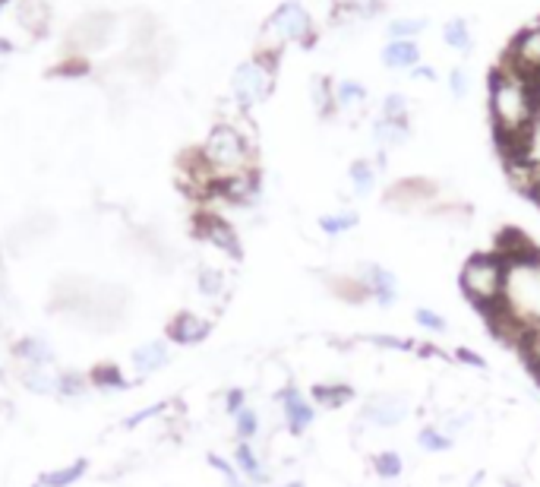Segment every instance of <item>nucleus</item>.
<instances>
[{
	"instance_id": "dca6fc26",
	"label": "nucleus",
	"mask_w": 540,
	"mask_h": 487,
	"mask_svg": "<svg viewBox=\"0 0 540 487\" xmlns=\"http://www.w3.org/2000/svg\"><path fill=\"white\" fill-rule=\"evenodd\" d=\"M13 354L26 364V368H47L54 361V348L45 339H20L13 345Z\"/></svg>"
},
{
	"instance_id": "7ed1b4c3",
	"label": "nucleus",
	"mask_w": 540,
	"mask_h": 487,
	"mask_svg": "<svg viewBox=\"0 0 540 487\" xmlns=\"http://www.w3.org/2000/svg\"><path fill=\"white\" fill-rule=\"evenodd\" d=\"M200 161L209 184H219V180L234 178V174L253 171V149L234 124H219L209 134V140L202 143Z\"/></svg>"
},
{
	"instance_id": "f03ea898",
	"label": "nucleus",
	"mask_w": 540,
	"mask_h": 487,
	"mask_svg": "<svg viewBox=\"0 0 540 487\" xmlns=\"http://www.w3.org/2000/svg\"><path fill=\"white\" fill-rule=\"evenodd\" d=\"M506 273L509 263L500 250L490 254H471L459 273L461 294L471 300L474 308L493 317L502 308V294H506Z\"/></svg>"
},
{
	"instance_id": "c756f323",
	"label": "nucleus",
	"mask_w": 540,
	"mask_h": 487,
	"mask_svg": "<svg viewBox=\"0 0 540 487\" xmlns=\"http://www.w3.org/2000/svg\"><path fill=\"white\" fill-rule=\"evenodd\" d=\"M442 39H446L449 48H455V51H461V54H471V48H474L471 29H467L465 20L446 22V29H442Z\"/></svg>"
},
{
	"instance_id": "58836bf2",
	"label": "nucleus",
	"mask_w": 540,
	"mask_h": 487,
	"mask_svg": "<svg viewBox=\"0 0 540 487\" xmlns=\"http://www.w3.org/2000/svg\"><path fill=\"white\" fill-rule=\"evenodd\" d=\"M167 402H159V405H152V408H142V412H136L133 418H127V424H124V428H140L142 421H149V418H155V414H165L167 412Z\"/></svg>"
},
{
	"instance_id": "473e14b6",
	"label": "nucleus",
	"mask_w": 540,
	"mask_h": 487,
	"mask_svg": "<svg viewBox=\"0 0 540 487\" xmlns=\"http://www.w3.org/2000/svg\"><path fill=\"white\" fill-rule=\"evenodd\" d=\"M414 323H417L420 329H427V333H436V335L449 333V320L433 308H414Z\"/></svg>"
},
{
	"instance_id": "c9c22d12",
	"label": "nucleus",
	"mask_w": 540,
	"mask_h": 487,
	"mask_svg": "<svg viewBox=\"0 0 540 487\" xmlns=\"http://www.w3.org/2000/svg\"><path fill=\"white\" fill-rule=\"evenodd\" d=\"M407 114H411V108H407V99L401 92H392L382 99V117L386 120H399V124H407Z\"/></svg>"
},
{
	"instance_id": "ddd939ff",
	"label": "nucleus",
	"mask_w": 540,
	"mask_h": 487,
	"mask_svg": "<svg viewBox=\"0 0 540 487\" xmlns=\"http://www.w3.org/2000/svg\"><path fill=\"white\" fill-rule=\"evenodd\" d=\"M212 187L219 190L227 203L244 206V203L256 200V194H260V180H256V171H244V174H234V178L219 180V184H212Z\"/></svg>"
},
{
	"instance_id": "a211bd4d",
	"label": "nucleus",
	"mask_w": 540,
	"mask_h": 487,
	"mask_svg": "<svg viewBox=\"0 0 540 487\" xmlns=\"http://www.w3.org/2000/svg\"><path fill=\"white\" fill-rule=\"evenodd\" d=\"M57 380L60 374L51 368H22L20 383L35 396H57Z\"/></svg>"
},
{
	"instance_id": "39448f33",
	"label": "nucleus",
	"mask_w": 540,
	"mask_h": 487,
	"mask_svg": "<svg viewBox=\"0 0 540 487\" xmlns=\"http://www.w3.org/2000/svg\"><path fill=\"white\" fill-rule=\"evenodd\" d=\"M275 86V67H272V54H262V57H253L247 64H240L237 74L231 80L234 89V101L240 108H253L260 101L269 99Z\"/></svg>"
},
{
	"instance_id": "412c9836",
	"label": "nucleus",
	"mask_w": 540,
	"mask_h": 487,
	"mask_svg": "<svg viewBox=\"0 0 540 487\" xmlns=\"http://www.w3.org/2000/svg\"><path fill=\"white\" fill-rule=\"evenodd\" d=\"M347 178H351L354 194L367 196V194H373L376 178H380V168H376L373 161H367V159H357V161H351V168H347Z\"/></svg>"
},
{
	"instance_id": "ea45409f",
	"label": "nucleus",
	"mask_w": 540,
	"mask_h": 487,
	"mask_svg": "<svg viewBox=\"0 0 540 487\" xmlns=\"http://www.w3.org/2000/svg\"><path fill=\"white\" fill-rule=\"evenodd\" d=\"M449 89H452L455 99H465L467 95V74L465 70H452V74H449Z\"/></svg>"
},
{
	"instance_id": "393cba45",
	"label": "nucleus",
	"mask_w": 540,
	"mask_h": 487,
	"mask_svg": "<svg viewBox=\"0 0 540 487\" xmlns=\"http://www.w3.org/2000/svg\"><path fill=\"white\" fill-rule=\"evenodd\" d=\"M234 437H237V443H253L256 434H260L262 421H260V412L256 408H240L237 414H234Z\"/></svg>"
},
{
	"instance_id": "f704fd0d",
	"label": "nucleus",
	"mask_w": 540,
	"mask_h": 487,
	"mask_svg": "<svg viewBox=\"0 0 540 487\" xmlns=\"http://www.w3.org/2000/svg\"><path fill=\"white\" fill-rule=\"evenodd\" d=\"M427 29L424 20H395L389 22V39L392 41H414V35H420Z\"/></svg>"
},
{
	"instance_id": "2f4dec72",
	"label": "nucleus",
	"mask_w": 540,
	"mask_h": 487,
	"mask_svg": "<svg viewBox=\"0 0 540 487\" xmlns=\"http://www.w3.org/2000/svg\"><path fill=\"white\" fill-rule=\"evenodd\" d=\"M209 465H212L215 472H219L221 478H225V484H227V487H253L247 478H244V474L237 472V465H234L231 459H225V456L209 453Z\"/></svg>"
},
{
	"instance_id": "2eb2a0df",
	"label": "nucleus",
	"mask_w": 540,
	"mask_h": 487,
	"mask_svg": "<svg viewBox=\"0 0 540 487\" xmlns=\"http://www.w3.org/2000/svg\"><path fill=\"white\" fill-rule=\"evenodd\" d=\"M382 64L389 70H414L420 64V48L417 41H389L382 48Z\"/></svg>"
},
{
	"instance_id": "20e7f679",
	"label": "nucleus",
	"mask_w": 540,
	"mask_h": 487,
	"mask_svg": "<svg viewBox=\"0 0 540 487\" xmlns=\"http://www.w3.org/2000/svg\"><path fill=\"white\" fill-rule=\"evenodd\" d=\"M310 35H313V20H310V13L300 7L297 0H287V4H281V7L269 16V22L262 26L260 41H262V48H266V54H275L281 45L310 41Z\"/></svg>"
},
{
	"instance_id": "4468645a",
	"label": "nucleus",
	"mask_w": 540,
	"mask_h": 487,
	"mask_svg": "<svg viewBox=\"0 0 540 487\" xmlns=\"http://www.w3.org/2000/svg\"><path fill=\"white\" fill-rule=\"evenodd\" d=\"M167 361H171V342H167V339L146 342V345H140L133 352V368H136V374H140V377L161 370Z\"/></svg>"
},
{
	"instance_id": "9d476101",
	"label": "nucleus",
	"mask_w": 540,
	"mask_h": 487,
	"mask_svg": "<svg viewBox=\"0 0 540 487\" xmlns=\"http://www.w3.org/2000/svg\"><path fill=\"white\" fill-rule=\"evenodd\" d=\"M209 333H212V323H209L206 317L193 314V310H184V314H177L171 323H167V342L184 345V348L206 342Z\"/></svg>"
},
{
	"instance_id": "0eeeda50",
	"label": "nucleus",
	"mask_w": 540,
	"mask_h": 487,
	"mask_svg": "<svg viewBox=\"0 0 540 487\" xmlns=\"http://www.w3.org/2000/svg\"><path fill=\"white\" fill-rule=\"evenodd\" d=\"M275 402L281 405V418H285V428L291 437H304L316 421V408L307 396L300 393L294 383H285V387L275 393Z\"/></svg>"
},
{
	"instance_id": "5701e85b",
	"label": "nucleus",
	"mask_w": 540,
	"mask_h": 487,
	"mask_svg": "<svg viewBox=\"0 0 540 487\" xmlns=\"http://www.w3.org/2000/svg\"><path fill=\"white\" fill-rule=\"evenodd\" d=\"M92 393V380L89 374H80V370H64L57 380V396L60 399H86Z\"/></svg>"
},
{
	"instance_id": "aec40b11",
	"label": "nucleus",
	"mask_w": 540,
	"mask_h": 487,
	"mask_svg": "<svg viewBox=\"0 0 540 487\" xmlns=\"http://www.w3.org/2000/svg\"><path fill=\"white\" fill-rule=\"evenodd\" d=\"M89 472V459H76L64 468H54V472H45L39 478V487H73L82 474Z\"/></svg>"
},
{
	"instance_id": "a878e982",
	"label": "nucleus",
	"mask_w": 540,
	"mask_h": 487,
	"mask_svg": "<svg viewBox=\"0 0 540 487\" xmlns=\"http://www.w3.org/2000/svg\"><path fill=\"white\" fill-rule=\"evenodd\" d=\"M370 468H373L382 481H399L401 472H405V459H401V453H395V449H380V453L370 459Z\"/></svg>"
},
{
	"instance_id": "c85d7f7f",
	"label": "nucleus",
	"mask_w": 540,
	"mask_h": 487,
	"mask_svg": "<svg viewBox=\"0 0 540 487\" xmlns=\"http://www.w3.org/2000/svg\"><path fill=\"white\" fill-rule=\"evenodd\" d=\"M89 380H92V389H99V393H114V389L130 387V380L120 374L114 364H101V368H95L92 374H89Z\"/></svg>"
},
{
	"instance_id": "72a5a7b5",
	"label": "nucleus",
	"mask_w": 540,
	"mask_h": 487,
	"mask_svg": "<svg viewBox=\"0 0 540 487\" xmlns=\"http://www.w3.org/2000/svg\"><path fill=\"white\" fill-rule=\"evenodd\" d=\"M364 342H370V345H376V348H392V352H405V354H417V345L420 342L417 339H401V335H382V333H376V335H364Z\"/></svg>"
},
{
	"instance_id": "1a4fd4ad",
	"label": "nucleus",
	"mask_w": 540,
	"mask_h": 487,
	"mask_svg": "<svg viewBox=\"0 0 540 487\" xmlns=\"http://www.w3.org/2000/svg\"><path fill=\"white\" fill-rule=\"evenodd\" d=\"M506 67L519 70L521 76L540 83V22L537 26L521 29L509 45V64Z\"/></svg>"
},
{
	"instance_id": "4be33fe9",
	"label": "nucleus",
	"mask_w": 540,
	"mask_h": 487,
	"mask_svg": "<svg viewBox=\"0 0 540 487\" xmlns=\"http://www.w3.org/2000/svg\"><path fill=\"white\" fill-rule=\"evenodd\" d=\"M354 399V389L347 383H316L313 387V402L322 408H341Z\"/></svg>"
},
{
	"instance_id": "e433bc0d",
	"label": "nucleus",
	"mask_w": 540,
	"mask_h": 487,
	"mask_svg": "<svg viewBox=\"0 0 540 487\" xmlns=\"http://www.w3.org/2000/svg\"><path fill=\"white\" fill-rule=\"evenodd\" d=\"M455 361H459V364H467V368H474V370L487 368V358H484V354H477L474 348H465V345L455 348Z\"/></svg>"
},
{
	"instance_id": "f8f14e48",
	"label": "nucleus",
	"mask_w": 540,
	"mask_h": 487,
	"mask_svg": "<svg viewBox=\"0 0 540 487\" xmlns=\"http://www.w3.org/2000/svg\"><path fill=\"white\" fill-rule=\"evenodd\" d=\"M231 462L237 465V472L244 474L253 487L269 484V481H272V474L266 472V462L260 459V453L253 449V443H237V447H234Z\"/></svg>"
},
{
	"instance_id": "6e6552de",
	"label": "nucleus",
	"mask_w": 540,
	"mask_h": 487,
	"mask_svg": "<svg viewBox=\"0 0 540 487\" xmlns=\"http://www.w3.org/2000/svg\"><path fill=\"white\" fill-rule=\"evenodd\" d=\"M354 282L380 308H392L395 300H399V279H395L392 269L380 266V263H360L357 273H354Z\"/></svg>"
},
{
	"instance_id": "4c0bfd02",
	"label": "nucleus",
	"mask_w": 540,
	"mask_h": 487,
	"mask_svg": "<svg viewBox=\"0 0 540 487\" xmlns=\"http://www.w3.org/2000/svg\"><path fill=\"white\" fill-rule=\"evenodd\" d=\"M240 408H247V393H244V389H227L225 393V414L227 418H234Z\"/></svg>"
},
{
	"instance_id": "f3484780",
	"label": "nucleus",
	"mask_w": 540,
	"mask_h": 487,
	"mask_svg": "<svg viewBox=\"0 0 540 487\" xmlns=\"http://www.w3.org/2000/svg\"><path fill=\"white\" fill-rule=\"evenodd\" d=\"M407 136H411V130H407V124H399V120L380 117L373 124V140H376V146H380V152H389V149L405 146Z\"/></svg>"
},
{
	"instance_id": "cd10ccee",
	"label": "nucleus",
	"mask_w": 540,
	"mask_h": 487,
	"mask_svg": "<svg viewBox=\"0 0 540 487\" xmlns=\"http://www.w3.org/2000/svg\"><path fill=\"white\" fill-rule=\"evenodd\" d=\"M196 288H200L202 298H225L227 279H225V273H221V269L200 266V273H196Z\"/></svg>"
},
{
	"instance_id": "423d86ee",
	"label": "nucleus",
	"mask_w": 540,
	"mask_h": 487,
	"mask_svg": "<svg viewBox=\"0 0 540 487\" xmlns=\"http://www.w3.org/2000/svg\"><path fill=\"white\" fill-rule=\"evenodd\" d=\"M411 414V399L401 393H373L357 412L360 428L373 430H392Z\"/></svg>"
},
{
	"instance_id": "f257e3e1",
	"label": "nucleus",
	"mask_w": 540,
	"mask_h": 487,
	"mask_svg": "<svg viewBox=\"0 0 540 487\" xmlns=\"http://www.w3.org/2000/svg\"><path fill=\"white\" fill-rule=\"evenodd\" d=\"M540 114V83L521 76L512 67H500L490 76V117L502 146L521 149Z\"/></svg>"
},
{
	"instance_id": "7c9ffc66",
	"label": "nucleus",
	"mask_w": 540,
	"mask_h": 487,
	"mask_svg": "<svg viewBox=\"0 0 540 487\" xmlns=\"http://www.w3.org/2000/svg\"><path fill=\"white\" fill-rule=\"evenodd\" d=\"M512 178L519 180V187L540 206V168L537 165H515Z\"/></svg>"
},
{
	"instance_id": "9b49d317",
	"label": "nucleus",
	"mask_w": 540,
	"mask_h": 487,
	"mask_svg": "<svg viewBox=\"0 0 540 487\" xmlns=\"http://www.w3.org/2000/svg\"><path fill=\"white\" fill-rule=\"evenodd\" d=\"M200 234L209 240V244H212L215 250H221V254L231 257V260H240L237 231H234L225 219H219V215H206V219L200 222Z\"/></svg>"
},
{
	"instance_id": "79ce46f5",
	"label": "nucleus",
	"mask_w": 540,
	"mask_h": 487,
	"mask_svg": "<svg viewBox=\"0 0 540 487\" xmlns=\"http://www.w3.org/2000/svg\"><path fill=\"white\" fill-rule=\"evenodd\" d=\"M531 474H534V478L540 481V443H537V447L531 449Z\"/></svg>"
},
{
	"instance_id": "6ab92c4d",
	"label": "nucleus",
	"mask_w": 540,
	"mask_h": 487,
	"mask_svg": "<svg viewBox=\"0 0 540 487\" xmlns=\"http://www.w3.org/2000/svg\"><path fill=\"white\" fill-rule=\"evenodd\" d=\"M332 92H335V111H354V108L367 105V86H360L354 80L332 83Z\"/></svg>"
},
{
	"instance_id": "b1692460",
	"label": "nucleus",
	"mask_w": 540,
	"mask_h": 487,
	"mask_svg": "<svg viewBox=\"0 0 540 487\" xmlns=\"http://www.w3.org/2000/svg\"><path fill=\"white\" fill-rule=\"evenodd\" d=\"M357 225H360V215L354 213V209H345V213H329L320 219V231L326 234V238H341V234L354 231Z\"/></svg>"
},
{
	"instance_id": "bb28decb",
	"label": "nucleus",
	"mask_w": 540,
	"mask_h": 487,
	"mask_svg": "<svg viewBox=\"0 0 540 487\" xmlns=\"http://www.w3.org/2000/svg\"><path fill=\"white\" fill-rule=\"evenodd\" d=\"M452 443L455 440L440 428V424H424V428L417 430V447L424 449V453H449Z\"/></svg>"
},
{
	"instance_id": "a19ab883",
	"label": "nucleus",
	"mask_w": 540,
	"mask_h": 487,
	"mask_svg": "<svg viewBox=\"0 0 540 487\" xmlns=\"http://www.w3.org/2000/svg\"><path fill=\"white\" fill-rule=\"evenodd\" d=\"M411 76L414 80H436V74L430 67H424V64H417V67L411 70Z\"/></svg>"
}]
</instances>
